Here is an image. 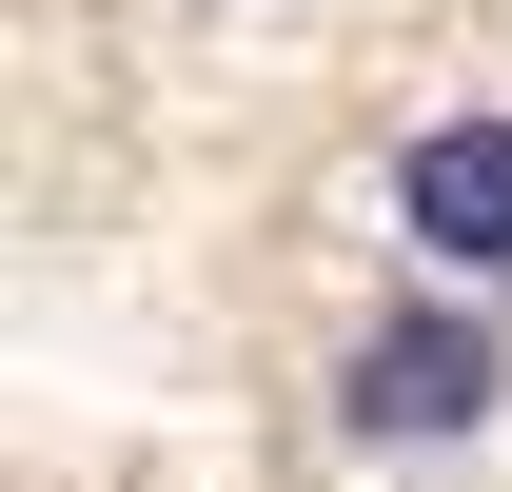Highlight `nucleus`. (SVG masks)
<instances>
[{"instance_id": "f257e3e1", "label": "nucleus", "mask_w": 512, "mask_h": 492, "mask_svg": "<svg viewBox=\"0 0 512 492\" xmlns=\"http://www.w3.org/2000/svg\"><path fill=\"white\" fill-rule=\"evenodd\" d=\"M493 394H512L493 315H375V335H355V433H375V453H434V433H473Z\"/></svg>"}, {"instance_id": "f03ea898", "label": "nucleus", "mask_w": 512, "mask_h": 492, "mask_svg": "<svg viewBox=\"0 0 512 492\" xmlns=\"http://www.w3.org/2000/svg\"><path fill=\"white\" fill-rule=\"evenodd\" d=\"M394 237L434 256V276H493L512 256V119H434L394 158Z\"/></svg>"}]
</instances>
